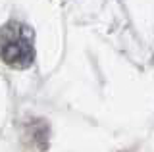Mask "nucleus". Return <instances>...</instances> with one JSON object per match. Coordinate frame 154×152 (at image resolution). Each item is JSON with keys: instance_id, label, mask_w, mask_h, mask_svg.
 Returning <instances> with one entry per match:
<instances>
[{"instance_id": "obj_1", "label": "nucleus", "mask_w": 154, "mask_h": 152, "mask_svg": "<svg viewBox=\"0 0 154 152\" xmlns=\"http://www.w3.org/2000/svg\"><path fill=\"white\" fill-rule=\"evenodd\" d=\"M0 58L12 68H27L33 64L35 50L31 31L19 23H10L0 31Z\"/></svg>"}]
</instances>
